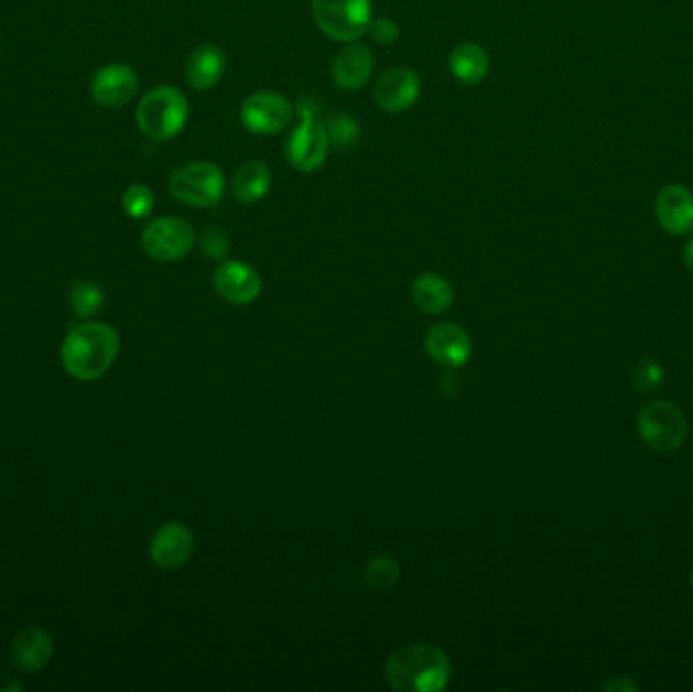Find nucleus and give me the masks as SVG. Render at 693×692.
<instances>
[{
	"instance_id": "2eb2a0df",
	"label": "nucleus",
	"mask_w": 693,
	"mask_h": 692,
	"mask_svg": "<svg viewBox=\"0 0 693 692\" xmlns=\"http://www.w3.org/2000/svg\"><path fill=\"white\" fill-rule=\"evenodd\" d=\"M656 214L663 230L673 236L693 231V193L681 185H668L657 193Z\"/></svg>"
},
{
	"instance_id": "9d476101",
	"label": "nucleus",
	"mask_w": 693,
	"mask_h": 692,
	"mask_svg": "<svg viewBox=\"0 0 693 692\" xmlns=\"http://www.w3.org/2000/svg\"><path fill=\"white\" fill-rule=\"evenodd\" d=\"M420 91H422V84L416 72L400 65V67H390L388 72L379 76L373 88V100L383 112L400 115L418 102Z\"/></svg>"
},
{
	"instance_id": "4468645a",
	"label": "nucleus",
	"mask_w": 693,
	"mask_h": 692,
	"mask_svg": "<svg viewBox=\"0 0 693 692\" xmlns=\"http://www.w3.org/2000/svg\"><path fill=\"white\" fill-rule=\"evenodd\" d=\"M373 67L376 57L371 50L355 41L337 53L331 74L340 90L355 91L361 90L369 82V77L373 76Z\"/></svg>"
},
{
	"instance_id": "a211bd4d",
	"label": "nucleus",
	"mask_w": 693,
	"mask_h": 692,
	"mask_svg": "<svg viewBox=\"0 0 693 692\" xmlns=\"http://www.w3.org/2000/svg\"><path fill=\"white\" fill-rule=\"evenodd\" d=\"M226 72V55L215 45L193 50L185 64V79L193 90H212Z\"/></svg>"
},
{
	"instance_id": "7ed1b4c3",
	"label": "nucleus",
	"mask_w": 693,
	"mask_h": 692,
	"mask_svg": "<svg viewBox=\"0 0 693 692\" xmlns=\"http://www.w3.org/2000/svg\"><path fill=\"white\" fill-rule=\"evenodd\" d=\"M190 102L183 91L173 86H156L144 94L137 108V125L152 141H171L185 129Z\"/></svg>"
},
{
	"instance_id": "20e7f679",
	"label": "nucleus",
	"mask_w": 693,
	"mask_h": 692,
	"mask_svg": "<svg viewBox=\"0 0 693 692\" xmlns=\"http://www.w3.org/2000/svg\"><path fill=\"white\" fill-rule=\"evenodd\" d=\"M316 26L333 41L355 43L373 19L371 0H311Z\"/></svg>"
},
{
	"instance_id": "f257e3e1",
	"label": "nucleus",
	"mask_w": 693,
	"mask_h": 692,
	"mask_svg": "<svg viewBox=\"0 0 693 692\" xmlns=\"http://www.w3.org/2000/svg\"><path fill=\"white\" fill-rule=\"evenodd\" d=\"M451 677V658L430 644L405 646L386 662V679L398 692H438L448 686Z\"/></svg>"
},
{
	"instance_id": "f03ea898",
	"label": "nucleus",
	"mask_w": 693,
	"mask_h": 692,
	"mask_svg": "<svg viewBox=\"0 0 693 692\" xmlns=\"http://www.w3.org/2000/svg\"><path fill=\"white\" fill-rule=\"evenodd\" d=\"M120 352L118 332L106 323H82L74 327L62 346V361L77 380H98L112 368Z\"/></svg>"
},
{
	"instance_id": "c85d7f7f",
	"label": "nucleus",
	"mask_w": 693,
	"mask_h": 692,
	"mask_svg": "<svg viewBox=\"0 0 693 692\" xmlns=\"http://www.w3.org/2000/svg\"><path fill=\"white\" fill-rule=\"evenodd\" d=\"M683 262H685V267L690 272H693V238L685 246V250H683Z\"/></svg>"
},
{
	"instance_id": "ddd939ff",
	"label": "nucleus",
	"mask_w": 693,
	"mask_h": 692,
	"mask_svg": "<svg viewBox=\"0 0 693 692\" xmlns=\"http://www.w3.org/2000/svg\"><path fill=\"white\" fill-rule=\"evenodd\" d=\"M424 344L430 358L446 368H463L473 356L470 335L456 323H436Z\"/></svg>"
},
{
	"instance_id": "b1692460",
	"label": "nucleus",
	"mask_w": 693,
	"mask_h": 692,
	"mask_svg": "<svg viewBox=\"0 0 693 692\" xmlns=\"http://www.w3.org/2000/svg\"><path fill=\"white\" fill-rule=\"evenodd\" d=\"M122 206L132 219L149 218L154 209V193L147 185H132L124 192Z\"/></svg>"
},
{
	"instance_id": "4be33fe9",
	"label": "nucleus",
	"mask_w": 693,
	"mask_h": 692,
	"mask_svg": "<svg viewBox=\"0 0 693 692\" xmlns=\"http://www.w3.org/2000/svg\"><path fill=\"white\" fill-rule=\"evenodd\" d=\"M104 305V293L96 282H77L72 291V309L79 320L94 317Z\"/></svg>"
},
{
	"instance_id": "dca6fc26",
	"label": "nucleus",
	"mask_w": 693,
	"mask_h": 692,
	"mask_svg": "<svg viewBox=\"0 0 693 692\" xmlns=\"http://www.w3.org/2000/svg\"><path fill=\"white\" fill-rule=\"evenodd\" d=\"M193 534L187 526L178 525V522H169L161 526L154 534L151 544V556L154 563L161 569L173 571L190 561L191 552H193Z\"/></svg>"
},
{
	"instance_id": "1a4fd4ad",
	"label": "nucleus",
	"mask_w": 693,
	"mask_h": 692,
	"mask_svg": "<svg viewBox=\"0 0 693 692\" xmlns=\"http://www.w3.org/2000/svg\"><path fill=\"white\" fill-rule=\"evenodd\" d=\"M195 244V231L190 221L181 218H159L142 231V248L159 262H175L190 255Z\"/></svg>"
},
{
	"instance_id": "bb28decb",
	"label": "nucleus",
	"mask_w": 693,
	"mask_h": 692,
	"mask_svg": "<svg viewBox=\"0 0 693 692\" xmlns=\"http://www.w3.org/2000/svg\"><path fill=\"white\" fill-rule=\"evenodd\" d=\"M367 33L379 45H391L400 39V26L396 25L388 17H379V19H371Z\"/></svg>"
},
{
	"instance_id": "6ab92c4d",
	"label": "nucleus",
	"mask_w": 693,
	"mask_h": 692,
	"mask_svg": "<svg viewBox=\"0 0 693 692\" xmlns=\"http://www.w3.org/2000/svg\"><path fill=\"white\" fill-rule=\"evenodd\" d=\"M448 67L461 84L477 86L480 84L491 67L489 53L479 43H461L454 47L448 57Z\"/></svg>"
},
{
	"instance_id": "412c9836",
	"label": "nucleus",
	"mask_w": 693,
	"mask_h": 692,
	"mask_svg": "<svg viewBox=\"0 0 693 692\" xmlns=\"http://www.w3.org/2000/svg\"><path fill=\"white\" fill-rule=\"evenodd\" d=\"M412 296L420 311L429 315H441L453 305L454 291L451 282L441 274L424 272L412 284Z\"/></svg>"
},
{
	"instance_id": "aec40b11",
	"label": "nucleus",
	"mask_w": 693,
	"mask_h": 692,
	"mask_svg": "<svg viewBox=\"0 0 693 692\" xmlns=\"http://www.w3.org/2000/svg\"><path fill=\"white\" fill-rule=\"evenodd\" d=\"M272 185V171L264 161H246L238 167L234 181H231V193L240 204H258L264 199Z\"/></svg>"
},
{
	"instance_id": "5701e85b",
	"label": "nucleus",
	"mask_w": 693,
	"mask_h": 692,
	"mask_svg": "<svg viewBox=\"0 0 693 692\" xmlns=\"http://www.w3.org/2000/svg\"><path fill=\"white\" fill-rule=\"evenodd\" d=\"M366 579L373 590H391L400 579V566L390 556H378L367 564Z\"/></svg>"
},
{
	"instance_id": "39448f33",
	"label": "nucleus",
	"mask_w": 693,
	"mask_h": 692,
	"mask_svg": "<svg viewBox=\"0 0 693 692\" xmlns=\"http://www.w3.org/2000/svg\"><path fill=\"white\" fill-rule=\"evenodd\" d=\"M171 195L193 207H214L224 199V171L209 161H193L175 169L169 180Z\"/></svg>"
},
{
	"instance_id": "f3484780",
	"label": "nucleus",
	"mask_w": 693,
	"mask_h": 692,
	"mask_svg": "<svg viewBox=\"0 0 693 692\" xmlns=\"http://www.w3.org/2000/svg\"><path fill=\"white\" fill-rule=\"evenodd\" d=\"M53 656V638L45 629L26 628L14 638L11 660L23 672H39L47 667Z\"/></svg>"
},
{
	"instance_id": "423d86ee",
	"label": "nucleus",
	"mask_w": 693,
	"mask_h": 692,
	"mask_svg": "<svg viewBox=\"0 0 693 692\" xmlns=\"http://www.w3.org/2000/svg\"><path fill=\"white\" fill-rule=\"evenodd\" d=\"M639 433L651 450L671 453L683 445L687 436V421L675 404L656 400L639 412Z\"/></svg>"
},
{
	"instance_id": "9b49d317",
	"label": "nucleus",
	"mask_w": 693,
	"mask_h": 692,
	"mask_svg": "<svg viewBox=\"0 0 693 692\" xmlns=\"http://www.w3.org/2000/svg\"><path fill=\"white\" fill-rule=\"evenodd\" d=\"M212 282L215 293L231 305H250L262 293V277L241 260H227L219 264Z\"/></svg>"
},
{
	"instance_id": "393cba45",
	"label": "nucleus",
	"mask_w": 693,
	"mask_h": 692,
	"mask_svg": "<svg viewBox=\"0 0 693 692\" xmlns=\"http://www.w3.org/2000/svg\"><path fill=\"white\" fill-rule=\"evenodd\" d=\"M663 380H665V370L656 359H641L632 370V382L641 392L657 390Z\"/></svg>"
},
{
	"instance_id": "cd10ccee",
	"label": "nucleus",
	"mask_w": 693,
	"mask_h": 692,
	"mask_svg": "<svg viewBox=\"0 0 693 692\" xmlns=\"http://www.w3.org/2000/svg\"><path fill=\"white\" fill-rule=\"evenodd\" d=\"M605 691L608 692H637L639 686L629 679V677H617V679L608 680L605 684Z\"/></svg>"
},
{
	"instance_id": "6e6552de",
	"label": "nucleus",
	"mask_w": 693,
	"mask_h": 692,
	"mask_svg": "<svg viewBox=\"0 0 693 692\" xmlns=\"http://www.w3.org/2000/svg\"><path fill=\"white\" fill-rule=\"evenodd\" d=\"M243 127L258 137H274L291 125L294 108L278 91H256L241 104Z\"/></svg>"
},
{
	"instance_id": "c756f323",
	"label": "nucleus",
	"mask_w": 693,
	"mask_h": 692,
	"mask_svg": "<svg viewBox=\"0 0 693 692\" xmlns=\"http://www.w3.org/2000/svg\"><path fill=\"white\" fill-rule=\"evenodd\" d=\"M692 585H693V569H692Z\"/></svg>"
},
{
	"instance_id": "f8f14e48",
	"label": "nucleus",
	"mask_w": 693,
	"mask_h": 692,
	"mask_svg": "<svg viewBox=\"0 0 693 692\" xmlns=\"http://www.w3.org/2000/svg\"><path fill=\"white\" fill-rule=\"evenodd\" d=\"M139 91V76L128 64L104 65L91 79V98L106 108L127 106Z\"/></svg>"
},
{
	"instance_id": "a878e982",
	"label": "nucleus",
	"mask_w": 693,
	"mask_h": 692,
	"mask_svg": "<svg viewBox=\"0 0 693 692\" xmlns=\"http://www.w3.org/2000/svg\"><path fill=\"white\" fill-rule=\"evenodd\" d=\"M202 250L205 257L214 260L226 257L229 252V236L226 230L219 226H207L202 234Z\"/></svg>"
},
{
	"instance_id": "0eeeda50",
	"label": "nucleus",
	"mask_w": 693,
	"mask_h": 692,
	"mask_svg": "<svg viewBox=\"0 0 693 692\" xmlns=\"http://www.w3.org/2000/svg\"><path fill=\"white\" fill-rule=\"evenodd\" d=\"M328 147L331 137L327 127L311 112H303L301 125L292 130L286 141V159L296 171L313 173L325 165Z\"/></svg>"
}]
</instances>
